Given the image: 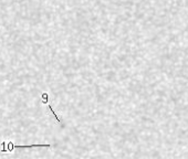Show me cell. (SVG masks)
Listing matches in <instances>:
<instances>
[{"instance_id":"6da1fadb","label":"cell","mask_w":188,"mask_h":159,"mask_svg":"<svg viewBox=\"0 0 188 159\" xmlns=\"http://www.w3.org/2000/svg\"><path fill=\"white\" fill-rule=\"evenodd\" d=\"M2 147H7V148H2L1 151L2 152H7V151H12L13 149L17 148H32V147H50L49 144H43V145H39V144H34V145H25V146H19V145H13L11 142H3L2 143Z\"/></svg>"},{"instance_id":"7a4b0ae2","label":"cell","mask_w":188,"mask_h":159,"mask_svg":"<svg viewBox=\"0 0 188 159\" xmlns=\"http://www.w3.org/2000/svg\"><path fill=\"white\" fill-rule=\"evenodd\" d=\"M48 107H49V109H50L51 112H52V114L54 115V117H55V119H56V120H58V121H59V123H60V124H62V121H61V119H60V118L58 117V116H56V114L54 113V111H53V108H52V106H51V105H48Z\"/></svg>"}]
</instances>
